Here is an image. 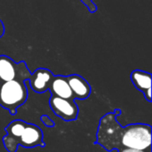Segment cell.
I'll use <instances>...</instances> for the list:
<instances>
[{"instance_id":"7c38bea8","label":"cell","mask_w":152,"mask_h":152,"mask_svg":"<svg viewBox=\"0 0 152 152\" xmlns=\"http://www.w3.org/2000/svg\"><path fill=\"white\" fill-rule=\"evenodd\" d=\"M80 1L86 5V7L88 9L90 12L94 13L97 11V5L94 3L93 0H80Z\"/></svg>"},{"instance_id":"277c9868","label":"cell","mask_w":152,"mask_h":152,"mask_svg":"<svg viewBox=\"0 0 152 152\" xmlns=\"http://www.w3.org/2000/svg\"><path fill=\"white\" fill-rule=\"evenodd\" d=\"M49 104L54 114L65 121L75 120L78 114V108L74 100H68L52 95Z\"/></svg>"},{"instance_id":"5bb4252c","label":"cell","mask_w":152,"mask_h":152,"mask_svg":"<svg viewBox=\"0 0 152 152\" xmlns=\"http://www.w3.org/2000/svg\"><path fill=\"white\" fill-rule=\"evenodd\" d=\"M119 152H151V151H142L137 149H132V148H121Z\"/></svg>"},{"instance_id":"8992f818","label":"cell","mask_w":152,"mask_h":152,"mask_svg":"<svg viewBox=\"0 0 152 152\" xmlns=\"http://www.w3.org/2000/svg\"><path fill=\"white\" fill-rule=\"evenodd\" d=\"M18 144H21L26 148H32L36 146H44L43 133L41 129L33 125L28 124L20 138L16 139Z\"/></svg>"},{"instance_id":"6da1fadb","label":"cell","mask_w":152,"mask_h":152,"mask_svg":"<svg viewBox=\"0 0 152 152\" xmlns=\"http://www.w3.org/2000/svg\"><path fill=\"white\" fill-rule=\"evenodd\" d=\"M132 148L142 151H151V126L145 124L129 125L124 128H120L116 120L110 122L104 129L101 144L107 150L117 148Z\"/></svg>"},{"instance_id":"9a60e30c","label":"cell","mask_w":152,"mask_h":152,"mask_svg":"<svg viewBox=\"0 0 152 152\" xmlns=\"http://www.w3.org/2000/svg\"><path fill=\"white\" fill-rule=\"evenodd\" d=\"M4 34V25L3 21L0 20V37H2Z\"/></svg>"},{"instance_id":"3957f363","label":"cell","mask_w":152,"mask_h":152,"mask_svg":"<svg viewBox=\"0 0 152 152\" xmlns=\"http://www.w3.org/2000/svg\"><path fill=\"white\" fill-rule=\"evenodd\" d=\"M30 74L27 63L24 61L15 62L6 55H0V83L12 79L27 81Z\"/></svg>"},{"instance_id":"52a82bcc","label":"cell","mask_w":152,"mask_h":152,"mask_svg":"<svg viewBox=\"0 0 152 152\" xmlns=\"http://www.w3.org/2000/svg\"><path fill=\"white\" fill-rule=\"evenodd\" d=\"M134 86L143 93L145 99L151 102V74L141 69H134L130 75Z\"/></svg>"},{"instance_id":"9c48e42d","label":"cell","mask_w":152,"mask_h":152,"mask_svg":"<svg viewBox=\"0 0 152 152\" xmlns=\"http://www.w3.org/2000/svg\"><path fill=\"white\" fill-rule=\"evenodd\" d=\"M48 90L51 92L52 95L68 100H74V96L69 86L67 77L65 76H53Z\"/></svg>"},{"instance_id":"4fadbf2b","label":"cell","mask_w":152,"mask_h":152,"mask_svg":"<svg viewBox=\"0 0 152 152\" xmlns=\"http://www.w3.org/2000/svg\"><path fill=\"white\" fill-rule=\"evenodd\" d=\"M41 120H42V122H43L45 126H54L53 121H52V120L50 119V118L47 117V116H45V115L42 116Z\"/></svg>"},{"instance_id":"5b68a950","label":"cell","mask_w":152,"mask_h":152,"mask_svg":"<svg viewBox=\"0 0 152 152\" xmlns=\"http://www.w3.org/2000/svg\"><path fill=\"white\" fill-rule=\"evenodd\" d=\"M53 76L54 75L48 69L38 68L30 74V77L27 81L29 83V86L34 92L42 94L48 90Z\"/></svg>"},{"instance_id":"30bf717a","label":"cell","mask_w":152,"mask_h":152,"mask_svg":"<svg viewBox=\"0 0 152 152\" xmlns=\"http://www.w3.org/2000/svg\"><path fill=\"white\" fill-rule=\"evenodd\" d=\"M26 126H27V123L22 120H14L6 126L5 131L7 132L8 135L15 139H18L22 134Z\"/></svg>"},{"instance_id":"ba28073f","label":"cell","mask_w":152,"mask_h":152,"mask_svg":"<svg viewBox=\"0 0 152 152\" xmlns=\"http://www.w3.org/2000/svg\"><path fill=\"white\" fill-rule=\"evenodd\" d=\"M67 80L74 99L84 100L89 97L91 94V86L83 77L77 74H72L67 77Z\"/></svg>"},{"instance_id":"8fae6325","label":"cell","mask_w":152,"mask_h":152,"mask_svg":"<svg viewBox=\"0 0 152 152\" xmlns=\"http://www.w3.org/2000/svg\"><path fill=\"white\" fill-rule=\"evenodd\" d=\"M3 142H4V144L5 146V148L9 151L10 152H15L17 147H18V143H17V141L15 138L10 136V135H5L4 138H3Z\"/></svg>"},{"instance_id":"7a4b0ae2","label":"cell","mask_w":152,"mask_h":152,"mask_svg":"<svg viewBox=\"0 0 152 152\" xmlns=\"http://www.w3.org/2000/svg\"><path fill=\"white\" fill-rule=\"evenodd\" d=\"M28 98V89L25 81L12 79L0 83V105L14 115L17 108L22 105Z\"/></svg>"}]
</instances>
